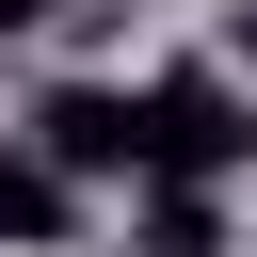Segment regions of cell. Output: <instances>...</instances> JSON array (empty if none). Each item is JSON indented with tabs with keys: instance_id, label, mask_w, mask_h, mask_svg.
Returning a JSON list of instances; mask_svg holds the SVG:
<instances>
[{
	"instance_id": "obj_5",
	"label": "cell",
	"mask_w": 257,
	"mask_h": 257,
	"mask_svg": "<svg viewBox=\"0 0 257 257\" xmlns=\"http://www.w3.org/2000/svg\"><path fill=\"white\" fill-rule=\"evenodd\" d=\"M32 16H48V0H0V32H32Z\"/></svg>"
},
{
	"instance_id": "obj_3",
	"label": "cell",
	"mask_w": 257,
	"mask_h": 257,
	"mask_svg": "<svg viewBox=\"0 0 257 257\" xmlns=\"http://www.w3.org/2000/svg\"><path fill=\"white\" fill-rule=\"evenodd\" d=\"M80 241V177L48 145H0V257H64Z\"/></svg>"
},
{
	"instance_id": "obj_6",
	"label": "cell",
	"mask_w": 257,
	"mask_h": 257,
	"mask_svg": "<svg viewBox=\"0 0 257 257\" xmlns=\"http://www.w3.org/2000/svg\"><path fill=\"white\" fill-rule=\"evenodd\" d=\"M241 64H257V0H241Z\"/></svg>"
},
{
	"instance_id": "obj_1",
	"label": "cell",
	"mask_w": 257,
	"mask_h": 257,
	"mask_svg": "<svg viewBox=\"0 0 257 257\" xmlns=\"http://www.w3.org/2000/svg\"><path fill=\"white\" fill-rule=\"evenodd\" d=\"M32 145H48L80 193H96V177H128V193H145V161H161V112H145V96H112V80H48V96H32Z\"/></svg>"
},
{
	"instance_id": "obj_2",
	"label": "cell",
	"mask_w": 257,
	"mask_h": 257,
	"mask_svg": "<svg viewBox=\"0 0 257 257\" xmlns=\"http://www.w3.org/2000/svg\"><path fill=\"white\" fill-rule=\"evenodd\" d=\"M145 112H161V161H145V177H193V193H209V177H241V161H257V96H241L225 64L145 80Z\"/></svg>"
},
{
	"instance_id": "obj_4",
	"label": "cell",
	"mask_w": 257,
	"mask_h": 257,
	"mask_svg": "<svg viewBox=\"0 0 257 257\" xmlns=\"http://www.w3.org/2000/svg\"><path fill=\"white\" fill-rule=\"evenodd\" d=\"M145 257H225V225H209L193 177H145Z\"/></svg>"
}]
</instances>
